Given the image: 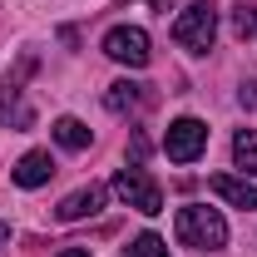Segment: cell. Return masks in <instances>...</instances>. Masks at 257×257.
<instances>
[{"mask_svg": "<svg viewBox=\"0 0 257 257\" xmlns=\"http://www.w3.org/2000/svg\"><path fill=\"white\" fill-rule=\"evenodd\" d=\"M173 232H178V242L183 247H198V252H218L227 242V223L218 208H203V203H188V208H178V223H173Z\"/></svg>", "mask_w": 257, "mask_h": 257, "instance_id": "1", "label": "cell"}, {"mask_svg": "<svg viewBox=\"0 0 257 257\" xmlns=\"http://www.w3.org/2000/svg\"><path fill=\"white\" fill-rule=\"evenodd\" d=\"M173 40L183 50H193V55H208L213 40H218V5L213 0H193L188 10L173 20Z\"/></svg>", "mask_w": 257, "mask_h": 257, "instance_id": "2", "label": "cell"}, {"mask_svg": "<svg viewBox=\"0 0 257 257\" xmlns=\"http://www.w3.org/2000/svg\"><path fill=\"white\" fill-rule=\"evenodd\" d=\"M114 193L124 198L134 213H144V218H154V213H163V188L134 163V168H119L114 173Z\"/></svg>", "mask_w": 257, "mask_h": 257, "instance_id": "3", "label": "cell"}, {"mask_svg": "<svg viewBox=\"0 0 257 257\" xmlns=\"http://www.w3.org/2000/svg\"><path fill=\"white\" fill-rule=\"evenodd\" d=\"M104 55H109V60H119V64H128V69H144V64L154 60L149 35L139 30V25H114V30L104 35Z\"/></svg>", "mask_w": 257, "mask_h": 257, "instance_id": "4", "label": "cell"}, {"mask_svg": "<svg viewBox=\"0 0 257 257\" xmlns=\"http://www.w3.org/2000/svg\"><path fill=\"white\" fill-rule=\"evenodd\" d=\"M203 149H208V124H203V119H173V124H168L163 154H168L173 163H193Z\"/></svg>", "mask_w": 257, "mask_h": 257, "instance_id": "5", "label": "cell"}, {"mask_svg": "<svg viewBox=\"0 0 257 257\" xmlns=\"http://www.w3.org/2000/svg\"><path fill=\"white\" fill-rule=\"evenodd\" d=\"M104 198H109V188H104V183H89V188L69 193L60 208H55V218H60V223H79V218H94L99 208H104Z\"/></svg>", "mask_w": 257, "mask_h": 257, "instance_id": "6", "label": "cell"}, {"mask_svg": "<svg viewBox=\"0 0 257 257\" xmlns=\"http://www.w3.org/2000/svg\"><path fill=\"white\" fill-rule=\"evenodd\" d=\"M208 188L218 193L227 208H242V213H252V208H257V183H247V178H232V173H213V178H208Z\"/></svg>", "mask_w": 257, "mask_h": 257, "instance_id": "7", "label": "cell"}, {"mask_svg": "<svg viewBox=\"0 0 257 257\" xmlns=\"http://www.w3.org/2000/svg\"><path fill=\"white\" fill-rule=\"evenodd\" d=\"M10 173H15V183H20V188H40V183H50V173H55V159H50L45 149H30V154L15 163Z\"/></svg>", "mask_w": 257, "mask_h": 257, "instance_id": "8", "label": "cell"}, {"mask_svg": "<svg viewBox=\"0 0 257 257\" xmlns=\"http://www.w3.org/2000/svg\"><path fill=\"white\" fill-rule=\"evenodd\" d=\"M50 134H55V144H60V149H69V154L89 149V139H94V134H89V124H79V119H69V114H64V119H55V128H50Z\"/></svg>", "mask_w": 257, "mask_h": 257, "instance_id": "9", "label": "cell"}, {"mask_svg": "<svg viewBox=\"0 0 257 257\" xmlns=\"http://www.w3.org/2000/svg\"><path fill=\"white\" fill-rule=\"evenodd\" d=\"M104 104H109V114H128V109H139V104H144V84H134V79H119V84H109Z\"/></svg>", "mask_w": 257, "mask_h": 257, "instance_id": "10", "label": "cell"}, {"mask_svg": "<svg viewBox=\"0 0 257 257\" xmlns=\"http://www.w3.org/2000/svg\"><path fill=\"white\" fill-rule=\"evenodd\" d=\"M232 159L242 173H257V128H237V139H232Z\"/></svg>", "mask_w": 257, "mask_h": 257, "instance_id": "11", "label": "cell"}, {"mask_svg": "<svg viewBox=\"0 0 257 257\" xmlns=\"http://www.w3.org/2000/svg\"><path fill=\"white\" fill-rule=\"evenodd\" d=\"M124 257H168V247H163L159 232H139V237L124 247Z\"/></svg>", "mask_w": 257, "mask_h": 257, "instance_id": "12", "label": "cell"}, {"mask_svg": "<svg viewBox=\"0 0 257 257\" xmlns=\"http://www.w3.org/2000/svg\"><path fill=\"white\" fill-rule=\"evenodd\" d=\"M232 30L242 35V40L257 30V5H252V0H242V5H237V15H232Z\"/></svg>", "mask_w": 257, "mask_h": 257, "instance_id": "13", "label": "cell"}, {"mask_svg": "<svg viewBox=\"0 0 257 257\" xmlns=\"http://www.w3.org/2000/svg\"><path fill=\"white\" fill-rule=\"evenodd\" d=\"M242 104H252V109H257V79H247V84H242Z\"/></svg>", "mask_w": 257, "mask_h": 257, "instance_id": "14", "label": "cell"}, {"mask_svg": "<svg viewBox=\"0 0 257 257\" xmlns=\"http://www.w3.org/2000/svg\"><path fill=\"white\" fill-rule=\"evenodd\" d=\"M60 257H89V247H64Z\"/></svg>", "mask_w": 257, "mask_h": 257, "instance_id": "15", "label": "cell"}, {"mask_svg": "<svg viewBox=\"0 0 257 257\" xmlns=\"http://www.w3.org/2000/svg\"><path fill=\"white\" fill-rule=\"evenodd\" d=\"M5 242H10V227H5V223H0V247H5Z\"/></svg>", "mask_w": 257, "mask_h": 257, "instance_id": "16", "label": "cell"}, {"mask_svg": "<svg viewBox=\"0 0 257 257\" xmlns=\"http://www.w3.org/2000/svg\"><path fill=\"white\" fill-rule=\"evenodd\" d=\"M124 5H128V0H124ZM154 5H159V10H168V0H154Z\"/></svg>", "mask_w": 257, "mask_h": 257, "instance_id": "17", "label": "cell"}]
</instances>
